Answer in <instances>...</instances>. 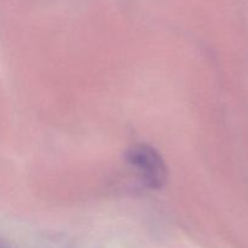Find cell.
Listing matches in <instances>:
<instances>
[{"instance_id": "obj_1", "label": "cell", "mask_w": 248, "mask_h": 248, "mask_svg": "<svg viewBox=\"0 0 248 248\" xmlns=\"http://www.w3.org/2000/svg\"><path fill=\"white\" fill-rule=\"evenodd\" d=\"M125 160L148 189L160 190L164 188L169 178V170L162 155L154 147L145 143L132 145L125 152Z\"/></svg>"}]
</instances>
